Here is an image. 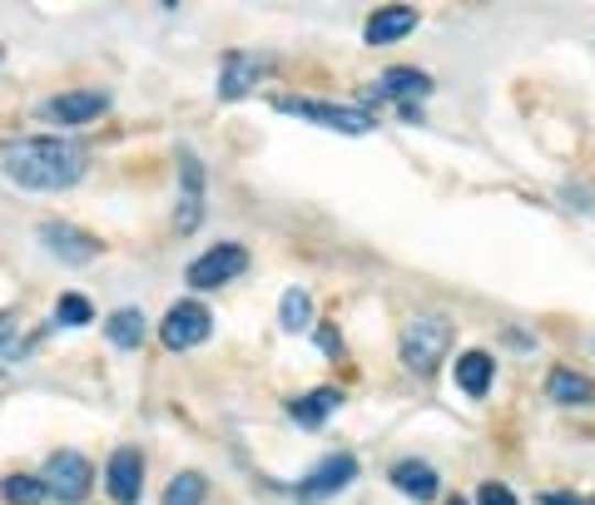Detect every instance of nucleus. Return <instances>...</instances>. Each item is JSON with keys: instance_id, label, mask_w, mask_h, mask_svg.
<instances>
[{"instance_id": "obj_1", "label": "nucleus", "mask_w": 595, "mask_h": 505, "mask_svg": "<svg viewBox=\"0 0 595 505\" xmlns=\"http://www.w3.org/2000/svg\"><path fill=\"white\" fill-rule=\"evenodd\" d=\"M85 168H89L85 144H69V139H10L0 149V174L25 194L75 188L85 178Z\"/></svg>"}, {"instance_id": "obj_2", "label": "nucleus", "mask_w": 595, "mask_h": 505, "mask_svg": "<svg viewBox=\"0 0 595 505\" xmlns=\"http://www.w3.org/2000/svg\"><path fill=\"white\" fill-rule=\"evenodd\" d=\"M446 347H452V322L446 317H432V312L412 317L402 332V366L416 376H432L442 366Z\"/></svg>"}, {"instance_id": "obj_3", "label": "nucleus", "mask_w": 595, "mask_h": 505, "mask_svg": "<svg viewBox=\"0 0 595 505\" xmlns=\"http://www.w3.org/2000/svg\"><path fill=\"white\" fill-rule=\"evenodd\" d=\"M278 109L293 119H307V124H323L337 129V134H367L377 124L372 109H353V105H327V99H303V95H288L278 99Z\"/></svg>"}, {"instance_id": "obj_4", "label": "nucleus", "mask_w": 595, "mask_h": 505, "mask_svg": "<svg viewBox=\"0 0 595 505\" xmlns=\"http://www.w3.org/2000/svg\"><path fill=\"white\" fill-rule=\"evenodd\" d=\"M40 481H45V491L60 495L65 505H79L89 495V485H95V465L79 451H55L45 461V471H40Z\"/></svg>"}, {"instance_id": "obj_5", "label": "nucleus", "mask_w": 595, "mask_h": 505, "mask_svg": "<svg viewBox=\"0 0 595 505\" xmlns=\"http://www.w3.org/2000/svg\"><path fill=\"white\" fill-rule=\"evenodd\" d=\"M208 332H214V317H208V307L194 303V297L174 303L164 312V322H159V342H164L169 352H188V347H198Z\"/></svg>"}, {"instance_id": "obj_6", "label": "nucleus", "mask_w": 595, "mask_h": 505, "mask_svg": "<svg viewBox=\"0 0 595 505\" xmlns=\"http://www.w3.org/2000/svg\"><path fill=\"white\" fill-rule=\"evenodd\" d=\"M432 95V79L422 75V69L402 65V69H387L382 79H372V85L363 89V105H402V109H416V99Z\"/></svg>"}, {"instance_id": "obj_7", "label": "nucleus", "mask_w": 595, "mask_h": 505, "mask_svg": "<svg viewBox=\"0 0 595 505\" xmlns=\"http://www.w3.org/2000/svg\"><path fill=\"white\" fill-rule=\"evenodd\" d=\"M244 267H248V248L218 243V248H208V253H198L194 263H188V287H198V293H208V287H224V283H234Z\"/></svg>"}, {"instance_id": "obj_8", "label": "nucleus", "mask_w": 595, "mask_h": 505, "mask_svg": "<svg viewBox=\"0 0 595 505\" xmlns=\"http://www.w3.org/2000/svg\"><path fill=\"white\" fill-rule=\"evenodd\" d=\"M353 475H357L353 455H327V461L313 465V475L298 481L293 495H298V505H317V501H327V495H337L343 485H353Z\"/></svg>"}, {"instance_id": "obj_9", "label": "nucleus", "mask_w": 595, "mask_h": 505, "mask_svg": "<svg viewBox=\"0 0 595 505\" xmlns=\"http://www.w3.org/2000/svg\"><path fill=\"white\" fill-rule=\"evenodd\" d=\"M105 485L115 495V505H139V491H144V455L134 446H119L105 465Z\"/></svg>"}, {"instance_id": "obj_10", "label": "nucleus", "mask_w": 595, "mask_h": 505, "mask_svg": "<svg viewBox=\"0 0 595 505\" xmlns=\"http://www.w3.org/2000/svg\"><path fill=\"white\" fill-rule=\"evenodd\" d=\"M109 109V95H99V89H69V95H55L40 105V114L50 119V124H89V119H99Z\"/></svg>"}, {"instance_id": "obj_11", "label": "nucleus", "mask_w": 595, "mask_h": 505, "mask_svg": "<svg viewBox=\"0 0 595 505\" xmlns=\"http://www.w3.org/2000/svg\"><path fill=\"white\" fill-rule=\"evenodd\" d=\"M268 59L253 55V50H228L224 69H218V99H244L248 89H258V79L268 75Z\"/></svg>"}, {"instance_id": "obj_12", "label": "nucleus", "mask_w": 595, "mask_h": 505, "mask_svg": "<svg viewBox=\"0 0 595 505\" xmlns=\"http://www.w3.org/2000/svg\"><path fill=\"white\" fill-rule=\"evenodd\" d=\"M40 243L50 248V253L60 257V263H69V267H79V263H89V257L99 253V238H89V233H79L75 223H45L40 228Z\"/></svg>"}, {"instance_id": "obj_13", "label": "nucleus", "mask_w": 595, "mask_h": 505, "mask_svg": "<svg viewBox=\"0 0 595 505\" xmlns=\"http://www.w3.org/2000/svg\"><path fill=\"white\" fill-rule=\"evenodd\" d=\"M178 168H184V204H178L174 223L178 233H194L204 218V164L194 158V149H178Z\"/></svg>"}, {"instance_id": "obj_14", "label": "nucleus", "mask_w": 595, "mask_h": 505, "mask_svg": "<svg viewBox=\"0 0 595 505\" xmlns=\"http://www.w3.org/2000/svg\"><path fill=\"white\" fill-rule=\"evenodd\" d=\"M412 30H416L412 6H382V10H372V20H367V45H397V40H407Z\"/></svg>"}, {"instance_id": "obj_15", "label": "nucleus", "mask_w": 595, "mask_h": 505, "mask_svg": "<svg viewBox=\"0 0 595 505\" xmlns=\"http://www.w3.org/2000/svg\"><path fill=\"white\" fill-rule=\"evenodd\" d=\"M392 485L402 495H412V501H436V491H442V481H436V471L426 461H397Z\"/></svg>"}, {"instance_id": "obj_16", "label": "nucleus", "mask_w": 595, "mask_h": 505, "mask_svg": "<svg viewBox=\"0 0 595 505\" xmlns=\"http://www.w3.org/2000/svg\"><path fill=\"white\" fill-rule=\"evenodd\" d=\"M337 406H343V392H337V386H317L313 396H298V402L288 406V416H293L298 426H307V431H317V426H323Z\"/></svg>"}, {"instance_id": "obj_17", "label": "nucleus", "mask_w": 595, "mask_h": 505, "mask_svg": "<svg viewBox=\"0 0 595 505\" xmlns=\"http://www.w3.org/2000/svg\"><path fill=\"white\" fill-rule=\"evenodd\" d=\"M545 392H551V402H561V406H591L595 402V386L585 382L581 372H571V366H551Z\"/></svg>"}, {"instance_id": "obj_18", "label": "nucleus", "mask_w": 595, "mask_h": 505, "mask_svg": "<svg viewBox=\"0 0 595 505\" xmlns=\"http://www.w3.org/2000/svg\"><path fill=\"white\" fill-rule=\"evenodd\" d=\"M496 382V362L486 352H462L456 356V386H462L466 396H486Z\"/></svg>"}, {"instance_id": "obj_19", "label": "nucleus", "mask_w": 595, "mask_h": 505, "mask_svg": "<svg viewBox=\"0 0 595 505\" xmlns=\"http://www.w3.org/2000/svg\"><path fill=\"white\" fill-rule=\"evenodd\" d=\"M144 332H149V322H144L139 307H119V312L105 317V337L119 347V352H134V347L144 342Z\"/></svg>"}, {"instance_id": "obj_20", "label": "nucleus", "mask_w": 595, "mask_h": 505, "mask_svg": "<svg viewBox=\"0 0 595 505\" xmlns=\"http://www.w3.org/2000/svg\"><path fill=\"white\" fill-rule=\"evenodd\" d=\"M278 322H283V332H303V327H313V297H307L303 287H288L283 303H278Z\"/></svg>"}, {"instance_id": "obj_21", "label": "nucleus", "mask_w": 595, "mask_h": 505, "mask_svg": "<svg viewBox=\"0 0 595 505\" xmlns=\"http://www.w3.org/2000/svg\"><path fill=\"white\" fill-rule=\"evenodd\" d=\"M0 495H6V505H45L50 501L40 475H6V481H0Z\"/></svg>"}, {"instance_id": "obj_22", "label": "nucleus", "mask_w": 595, "mask_h": 505, "mask_svg": "<svg viewBox=\"0 0 595 505\" xmlns=\"http://www.w3.org/2000/svg\"><path fill=\"white\" fill-rule=\"evenodd\" d=\"M204 495H208V481L198 471H178L164 485V505H204Z\"/></svg>"}, {"instance_id": "obj_23", "label": "nucleus", "mask_w": 595, "mask_h": 505, "mask_svg": "<svg viewBox=\"0 0 595 505\" xmlns=\"http://www.w3.org/2000/svg\"><path fill=\"white\" fill-rule=\"evenodd\" d=\"M89 317H95L89 297H79V293H60V303H55V322H60V327H85Z\"/></svg>"}, {"instance_id": "obj_24", "label": "nucleus", "mask_w": 595, "mask_h": 505, "mask_svg": "<svg viewBox=\"0 0 595 505\" xmlns=\"http://www.w3.org/2000/svg\"><path fill=\"white\" fill-rule=\"evenodd\" d=\"M476 505H516V495H511V485L486 481L482 491H476Z\"/></svg>"}, {"instance_id": "obj_25", "label": "nucleus", "mask_w": 595, "mask_h": 505, "mask_svg": "<svg viewBox=\"0 0 595 505\" xmlns=\"http://www.w3.org/2000/svg\"><path fill=\"white\" fill-rule=\"evenodd\" d=\"M317 352H323L327 362L343 356V337H337V327H317Z\"/></svg>"}, {"instance_id": "obj_26", "label": "nucleus", "mask_w": 595, "mask_h": 505, "mask_svg": "<svg viewBox=\"0 0 595 505\" xmlns=\"http://www.w3.org/2000/svg\"><path fill=\"white\" fill-rule=\"evenodd\" d=\"M15 327H20V307H0V352H10V337H15Z\"/></svg>"}, {"instance_id": "obj_27", "label": "nucleus", "mask_w": 595, "mask_h": 505, "mask_svg": "<svg viewBox=\"0 0 595 505\" xmlns=\"http://www.w3.org/2000/svg\"><path fill=\"white\" fill-rule=\"evenodd\" d=\"M541 505H581L575 495H561V491H551V495H541Z\"/></svg>"}, {"instance_id": "obj_28", "label": "nucleus", "mask_w": 595, "mask_h": 505, "mask_svg": "<svg viewBox=\"0 0 595 505\" xmlns=\"http://www.w3.org/2000/svg\"><path fill=\"white\" fill-rule=\"evenodd\" d=\"M452 505H466V501H452Z\"/></svg>"}, {"instance_id": "obj_29", "label": "nucleus", "mask_w": 595, "mask_h": 505, "mask_svg": "<svg viewBox=\"0 0 595 505\" xmlns=\"http://www.w3.org/2000/svg\"><path fill=\"white\" fill-rule=\"evenodd\" d=\"M591 505H595V501H591Z\"/></svg>"}]
</instances>
